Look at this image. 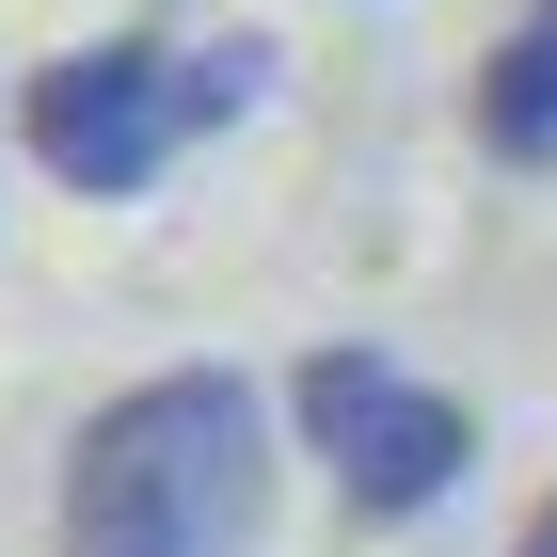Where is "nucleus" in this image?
I'll use <instances>...</instances> for the list:
<instances>
[{
	"label": "nucleus",
	"mask_w": 557,
	"mask_h": 557,
	"mask_svg": "<svg viewBox=\"0 0 557 557\" xmlns=\"http://www.w3.org/2000/svg\"><path fill=\"white\" fill-rule=\"evenodd\" d=\"M256 525H271V398L239 367H160L81 414L64 557H256Z\"/></svg>",
	"instance_id": "nucleus-1"
},
{
	"label": "nucleus",
	"mask_w": 557,
	"mask_h": 557,
	"mask_svg": "<svg viewBox=\"0 0 557 557\" xmlns=\"http://www.w3.org/2000/svg\"><path fill=\"white\" fill-rule=\"evenodd\" d=\"M510 557H557V494H542V510H525V542H510Z\"/></svg>",
	"instance_id": "nucleus-5"
},
{
	"label": "nucleus",
	"mask_w": 557,
	"mask_h": 557,
	"mask_svg": "<svg viewBox=\"0 0 557 557\" xmlns=\"http://www.w3.org/2000/svg\"><path fill=\"white\" fill-rule=\"evenodd\" d=\"M478 144L525 175H557V0H525L510 33L478 48Z\"/></svg>",
	"instance_id": "nucleus-4"
},
{
	"label": "nucleus",
	"mask_w": 557,
	"mask_h": 557,
	"mask_svg": "<svg viewBox=\"0 0 557 557\" xmlns=\"http://www.w3.org/2000/svg\"><path fill=\"white\" fill-rule=\"evenodd\" d=\"M271 96V33H223V48H160V33H96L64 48V64H33V96H16V128H33V160L81 191V208H128V191H160L175 144L239 128Z\"/></svg>",
	"instance_id": "nucleus-2"
},
{
	"label": "nucleus",
	"mask_w": 557,
	"mask_h": 557,
	"mask_svg": "<svg viewBox=\"0 0 557 557\" xmlns=\"http://www.w3.org/2000/svg\"><path fill=\"white\" fill-rule=\"evenodd\" d=\"M287 414H302V446L335 462L350 525H414V510H446L478 478V414L446 383H414L398 350H302Z\"/></svg>",
	"instance_id": "nucleus-3"
}]
</instances>
